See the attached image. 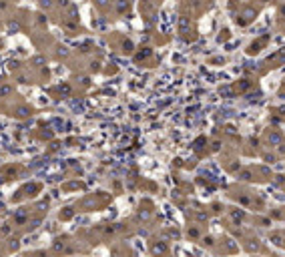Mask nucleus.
<instances>
[{
	"label": "nucleus",
	"instance_id": "obj_1",
	"mask_svg": "<svg viewBox=\"0 0 285 257\" xmlns=\"http://www.w3.org/2000/svg\"><path fill=\"white\" fill-rule=\"evenodd\" d=\"M10 86H2V89H0V95H8V93H10Z\"/></svg>",
	"mask_w": 285,
	"mask_h": 257
},
{
	"label": "nucleus",
	"instance_id": "obj_2",
	"mask_svg": "<svg viewBox=\"0 0 285 257\" xmlns=\"http://www.w3.org/2000/svg\"><path fill=\"white\" fill-rule=\"evenodd\" d=\"M96 4H99V6H105V4H106V0H96Z\"/></svg>",
	"mask_w": 285,
	"mask_h": 257
}]
</instances>
